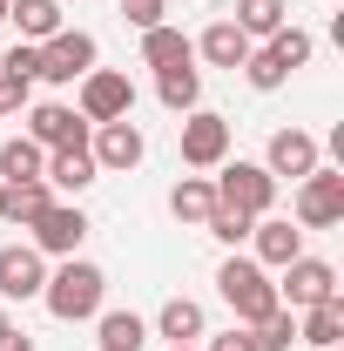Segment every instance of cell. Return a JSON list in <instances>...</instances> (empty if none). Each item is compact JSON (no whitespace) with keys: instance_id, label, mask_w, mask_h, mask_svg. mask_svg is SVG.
I'll list each match as a JSON object with an SVG mask.
<instances>
[{"instance_id":"cell-7","label":"cell","mask_w":344,"mask_h":351,"mask_svg":"<svg viewBox=\"0 0 344 351\" xmlns=\"http://www.w3.org/2000/svg\"><path fill=\"white\" fill-rule=\"evenodd\" d=\"M88 156H95V169L129 176V169H142V156H149V135L135 129L129 115H122V122H95V135H88Z\"/></svg>"},{"instance_id":"cell-17","label":"cell","mask_w":344,"mask_h":351,"mask_svg":"<svg viewBox=\"0 0 344 351\" xmlns=\"http://www.w3.org/2000/svg\"><path fill=\"white\" fill-rule=\"evenodd\" d=\"M95 176H101V169H95V156H88V149H47V169H41L47 189H61V196H82Z\"/></svg>"},{"instance_id":"cell-40","label":"cell","mask_w":344,"mask_h":351,"mask_svg":"<svg viewBox=\"0 0 344 351\" xmlns=\"http://www.w3.org/2000/svg\"><path fill=\"white\" fill-rule=\"evenodd\" d=\"M331 351H338V345H331Z\"/></svg>"},{"instance_id":"cell-12","label":"cell","mask_w":344,"mask_h":351,"mask_svg":"<svg viewBox=\"0 0 344 351\" xmlns=\"http://www.w3.org/2000/svg\"><path fill=\"white\" fill-rule=\"evenodd\" d=\"M27 142L41 149H88V122L75 101H34L27 108Z\"/></svg>"},{"instance_id":"cell-26","label":"cell","mask_w":344,"mask_h":351,"mask_svg":"<svg viewBox=\"0 0 344 351\" xmlns=\"http://www.w3.org/2000/svg\"><path fill=\"white\" fill-rule=\"evenodd\" d=\"M263 47L277 54V68H284V75H297V68H310V54H317V41L304 34L297 21H284V27H277V34H270Z\"/></svg>"},{"instance_id":"cell-32","label":"cell","mask_w":344,"mask_h":351,"mask_svg":"<svg viewBox=\"0 0 344 351\" xmlns=\"http://www.w3.org/2000/svg\"><path fill=\"white\" fill-rule=\"evenodd\" d=\"M0 68L21 75V82H34V75H41V47H34V41H14L7 54H0Z\"/></svg>"},{"instance_id":"cell-29","label":"cell","mask_w":344,"mask_h":351,"mask_svg":"<svg viewBox=\"0 0 344 351\" xmlns=\"http://www.w3.org/2000/svg\"><path fill=\"white\" fill-rule=\"evenodd\" d=\"M250 223H257V217H243V210H230V203H216L203 230H210L216 243H230V250H236V243H250Z\"/></svg>"},{"instance_id":"cell-33","label":"cell","mask_w":344,"mask_h":351,"mask_svg":"<svg viewBox=\"0 0 344 351\" xmlns=\"http://www.w3.org/2000/svg\"><path fill=\"white\" fill-rule=\"evenodd\" d=\"M27 95H34V82H21V75H7V68H0V122H7V115H21V108H27Z\"/></svg>"},{"instance_id":"cell-19","label":"cell","mask_w":344,"mask_h":351,"mask_svg":"<svg viewBox=\"0 0 344 351\" xmlns=\"http://www.w3.org/2000/svg\"><path fill=\"white\" fill-rule=\"evenodd\" d=\"M7 21H14V27H21V41H54V34H61V27H68V21H61V0H7Z\"/></svg>"},{"instance_id":"cell-21","label":"cell","mask_w":344,"mask_h":351,"mask_svg":"<svg viewBox=\"0 0 344 351\" xmlns=\"http://www.w3.org/2000/svg\"><path fill=\"white\" fill-rule=\"evenodd\" d=\"M210 210H216V182H210V176H182V182L169 189V217H175V223L203 230V223H210Z\"/></svg>"},{"instance_id":"cell-18","label":"cell","mask_w":344,"mask_h":351,"mask_svg":"<svg viewBox=\"0 0 344 351\" xmlns=\"http://www.w3.org/2000/svg\"><path fill=\"white\" fill-rule=\"evenodd\" d=\"M189 61H196V41H189L182 27L162 21V27H149V34H142V68H156V75H162V68H189Z\"/></svg>"},{"instance_id":"cell-34","label":"cell","mask_w":344,"mask_h":351,"mask_svg":"<svg viewBox=\"0 0 344 351\" xmlns=\"http://www.w3.org/2000/svg\"><path fill=\"white\" fill-rule=\"evenodd\" d=\"M210 351H257V338H250V324H230L223 338H210Z\"/></svg>"},{"instance_id":"cell-16","label":"cell","mask_w":344,"mask_h":351,"mask_svg":"<svg viewBox=\"0 0 344 351\" xmlns=\"http://www.w3.org/2000/svg\"><path fill=\"white\" fill-rule=\"evenodd\" d=\"M162 345H196L203 331H210V317H203V304L196 298H169V304L156 311V324H149Z\"/></svg>"},{"instance_id":"cell-8","label":"cell","mask_w":344,"mask_h":351,"mask_svg":"<svg viewBox=\"0 0 344 351\" xmlns=\"http://www.w3.org/2000/svg\"><path fill=\"white\" fill-rule=\"evenodd\" d=\"M182 162L196 176H210L216 162H230V122L216 108H189L182 115Z\"/></svg>"},{"instance_id":"cell-15","label":"cell","mask_w":344,"mask_h":351,"mask_svg":"<svg viewBox=\"0 0 344 351\" xmlns=\"http://www.w3.org/2000/svg\"><path fill=\"white\" fill-rule=\"evenodd\" d=\"M250 34H243V27H236V21H230V14H223V21H210V27H203V41H196V54H203V61H210V68H230V75H236V68H243V61H250Z\"/></svg>"},{"instance_id":"cell-10","label":"cell","mask_w":344,"mask_h":351,"mask_svg":"<svg viewBox=\"0 0 344 351\" xmlns=\"http://www.w3.org/2000/svg\"><path fill=\"white\" fill-rule=\"evenodd\" d=\"M95 54H101V47H95V34H82V27H61V34H54V41H41V75H34V82H82L88 68H95Z\"/></svg>"},{"instance_id":"cell-30","label":"cell","mask_w":344,"mask_h":351,"mask_svg":"<svg viewBox=\"0 0 344 351\" xmlns=\"http://www.w3.org/2000/svg\"><path fill=\"white\" fill-rule=\"evenodd\" d=\"M243 82L257 88V95H277V88L291 82V75L277 68V54H270V47H250V61H243Z\"/></svg>"},{"instance_id":"cell-1","label":"cell","mask_w":344,"mask_h":351,"mask_svg":"<svg viewBox=\"0 0 344 351\" xmlns=\"http://www.w3.org/2000/svg\"><path fill=\"white\" fill-rule=\"evenodd\" d=\"M101 298H108V277H101V263H88V257H61V270H47V284H41V304L61 324H88L101 311Z\"/></svg>"},{"instance_id":"cell-20","label":"cell","mask_w":344,"mask_h":351,"mask_svg":"<svg viewBox=\"0 0 344 351\" xmlns=\"http://www.w3.org/2000/svg\"><path fill=\"white\" fill-rule=\"evenodd\" d=\"M297 345H317V351L344 345V298H324V304L297 311Z\"/></svg>"},{"instance_id":"cell-22","label":"cell","mask_w":344,"mask_h":351,"mask_svg":"<svg viewBox=\"0 0 344 351\" xmlns=\"http://www.w3.org/2000/svg\"><path fill=\"white\" fill-rule=\"evenodd\" d=\"M95 345L101 351H142L149 345V324L135 311H95Z\"/></svg>"},{"instance_id":"cell-14","label":"cell","mask_w":344,"mask_h":351,"mask_svg":"<svg viewBox=\"0 0 344 351\" xmlns=\"http://www.w3.org/2000/svg\"><path fill=\"white\" fill-rule=\"evenodd\" d=\"M250 250H257L263 270H284L291 257H304V230L291 217H257L250 223Z\"/></svg>"},{"instance_id":"cell-27","label":"cell","mask_w":344,"mask_h":351,"mask_svg":"<svg viewBox=\"0 0 344 351\" xmlns=\"http://www.w3.org/2000/svg\"><path fill=\"white\" fill-rule=\"evenodd\" d=\"M47 203H54V189H47V182H14V189H7V203H0V217L27 230V223L47 210Z\"/></svg>"},{"instance_id":"cell-3","label":"cell","mask_w":344,"mask_h":351,"mask_svg":"<svg viewBox=\"0 0 344 351\" xmlns=\"http://www.w3.org/2000/svg\"><path fill=\"white\" fill-rule=\"evenodd\" d=\"M216 203H230V210H243V217H270L277 210V176L263 169V162H216Z\"/></svg>"},{"instance_id":"cell-35","label":"cell","mask_w":344,"mask_h":351,"mask_svg":"<svg viewBox=\"0 0 344 351\" xmlns=\"http://www.w3.org/2000/svg\"><path fill=\"white\" fill-rule=\"evenodd\" d=\"M0 351H34V338H27V331H21V324H14V331H7V338H0Z\"/></svg>"},{"instance_id":"cell-6","label":"cell","mask_w":344,"mask_h":351,"mask_svg":"<svg viewBox=\"0 0 344 351\" xmlns=\"http://www.w3.org/2000/svg\"><path fill=\"white\" fill-rule=\"evenodd\" d=\"M324 298H338V263L310 257V250L284 263V284H277V304L284 311H310V304H324Z\"/></svg>"},{"instance_id":"cell-24","label":"cell","mask_w":344,"mask_h":351,"mask_svg":"<svg viewBox=\"0 0 344 351\" xmlns=\"http://www.w3.org/2000/svg\"><path fill=\"white\" fill-rule=\"evenodd\" d=\"M156 101H162L169 115L203 108V75H196V68H162V75H156Z\"/></svg>"},{"instance_id":"cell-11","label":"cell","mask_w":344,"mask_h":351,"mask_svg":"<svg viewBox=\"0 0 344 351\" xmlns=\"http://www.w3.org/2000/svg\"><path fill=\"white\" fill-rule=\"evenodd\" d=\"M263 169L277 176V182H304L310 169H324V149H317L310 129H277L270 149H263Z\"/></svg>"},{"instance_id":"cell-37","label":"cell","mask_w":344,"mask_h":351,"mask_svg":"<svg viewBox=\"0 0 344 351\" xmlns=\"http://www.w3.org/2000/svg\"><path fill=\"white\" fill-rule=\"evenodd\" d=\"M169 351H196V345H169Z\"/></svg>"},{"instance_id":"cell-2","label":"cell","mask_w":344,"mask_h":351,"mask_svg":"<svg viewBox=\"0 0 344 351\" xmlns=\"http://www.w3.org/2000/svg\"><path fill=\"white\" fill-rule=\"evenodd\" d=\"M216 291H223V304L236 311V324H263V317L277 311V277H270L257 257H230L216 270Z\"/></svg>"},{"instance_id":"cell-5","label":"cell","mask_w":344,"mask_h":351,"mask_svg":"<svg viewBox=\"0 0 344 351\" xmlns=\"http://www.w3.org/2000/svg\"><path fill=\"white\" fill-rule=\"evenodd\" d=\"M297 230H338L344 223V169H310L297 182Z\"/></svg>"},{"instance_id":"cell-25","label":"cell","mask_w":344,"mask_h":351,"mask_svg":"<svg viewBox=\"0 0 344 351\" xmlns=\"http://www.w3.org/2000/svg\"><path fill=\"white\" fill-rule=\"evenodd\" d=\"M250 41H270L284 21H291V0H236V14H230Z\"/></svg>"},{"instance_id":"cell-23","label":"cell","mask_w":344,"mask_h":351,"mask_svg":"<svg viewBox=\"0 0 344 351\" xmlns=\"http://www.w3.org/2000/svg\"><path fill=\"white\" fill-rule=\"evenodd\" d=\"M47 169V149L41 142H27V135H14V142H0V182L14 189V182H41Z\"/></svg>"},{"instance_id":"cell-28","label":"cell","mask_w":344,"mask_h":351,"mask_svg":"<svg viewBox=\"0 0 344 351\" xmlns=\"http://www.w3.org/2000/svg\"><path fill=\"white\" fill-rule=\"evenodd\" d=\"M250 338H257V351H291V345H297V311L277 304L263 324H250Z\"/></svg>"},{"instance_id":"cell-39","label":"cell","mask_w":344,"mask_h":351,"mask_svg":"<svg viewBox=\"0 0 344 351\" xmlns=\"http://www.w3.org/2000/svg\"><path fill=\"white\" fill-rule=\"evenodd\" d=\"M0 21H7V0H0Z\"/></svg>"},{"instance_id":"cell-38","label":"cell","mask_w":344,"mask_h":351,"mask_svg":"<svg viewBox=\"0 0 344 351\" xmlns=\"http://www.w3.org/2000/svg\"><path fill=\"white\" fill-rule=\"evenodd\" d=\"M0 203H7V182H0Z\"/></svg>"},{"instance_id":"cell-9","label":"cell","mask_w":344,"mask_h":351,"mask_svg":"<svg viewBox=\"0 0 344 351\" xmlns=\"http://www.w3.org/2000/svg\"><path fill=\"white\" fill-rule=\"evenodd\" d=\"M82 237H88L82 203H47L41 217L27 223V243H34L41 257H75V250H82Z\"/></svg>"},{"instance_id":"cell-4","label":"cell","mask_w":344,"mask_h":351,"mask_svg":"<svg viewBox=\"0 0 344 351\" xmlns=\"http://www.w3.org/2000/svg\"><path fill=\"white\" fill-rule=\"evenodd\" d=\"M75 108H82V122H122V115H135V82L122 68H88Z\"/></svg>"},{"instance_id":"cell-36","label":"cell","mask_w":344,"mask_h":351,"mask_svg":"<svg viewBox=\"0 0 344 351\" xmlns=\"http://www.w3.org/2000/svg\"><path fill=\"white\" fill-rule=\"evenodd\" d=\"M7 331H14V317H7V304H0V338H7Z\"/></svg>"},{"instance_id":"cell-31","label":"cell","mask_w":344,"mask_h":351,"mask_svg":"<svg viewBox=\"0 0 344 351\" xmlns=\"http://www.w3.org/2000/svg\"><path fill=\"white\" fill-rule=\"evenodd\" d=\"M115 14H122L129 27L149 34V27H162V21H169V0H115Z\"/></svg>"},{"instance_id":"cell-13","label":"cell","mask_w":344,"mask_h":351,"mask_svg":"<svg viewBox=\"0 0 344 351\" xmlns=\"http://www.w3.org/2000/svg\"><path fill=\"white\" fill-rule=\"evenodd\" d=\"M41 284H47V257L34 243L0 250V304H27V298H41Z\"/></svg>"}]
</instances>
